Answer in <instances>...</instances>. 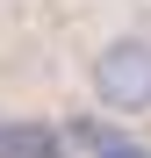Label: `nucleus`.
Segmentation results:
<instances>
[{
    "label": "nucleus",
    "instance_id": "nucleus-2",
    "mask_svg": "<svg viewBox=\"0 0 151 158\" xmlns=\"http://www.w3.org/2000/svg\"><path fill=\"white\" fill-rule=\"evenodd\" d=\"M72 144H79L86 158H144L122 129H108V122H72Z\"/></svg>",
    "mask_w": 151,
    "mask_h": 158
},
{
    "label": "nucleus",
    "instance_id": "nucleus-4",
    "mask_svg": "<svg viewBox=\"0 0 151 158\" xmlns=\"http://www.w3.org/2000/svg\"><path fill=\"white\" fill-rule=\"evenodd\" d=\"M0 158H15V129L7 122H0Z\"/></svg>",
    "mask_w": 151,
    "mask_h": 158
},
{
    "label": "nucleus",
    "instance_id": "nucleus-3",
    "mask_svg": "<svg viewBox=\"0 0 151 158\" xmlns=\"http://www.w3.org/2000/svg\"><path fill=\"white\" fill-rule=\"evenodd\" d=\"M15 158H65V137H58V129L22 122V129H15Z\"/></svg>",
    "mask_w": 151,
    "mask_h": 158
},
{
    "label": "nucleus",
    "instance_id": "nucleus-1",
    "mask_svg": "<svg viewBox=\"0 0 151 158\" xmlns=\"http://www.w3.org/2000/svg\"><path fill=\"white\" fill-rule=\"evenodd\" d=\"M86 86L108 115H151V36H115L108 50H94Z\"/></svg>",
    "mask_w": 151,
    "mask_h": 158
}]
</instances>
